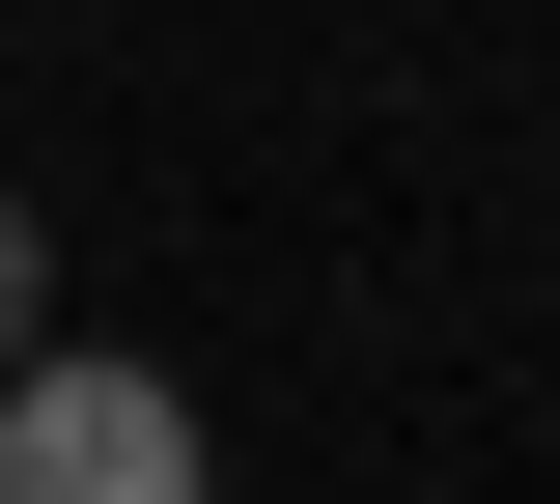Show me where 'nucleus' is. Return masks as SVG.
<instances>
[{"mask_svg":"<svg viewBox=\"0 0 560 504\" xmlns=\"http://www.w3.org/2000/svg\"><path fill=\"white\" fill-rule=\"evenodd\" d=\"M0 504H224V448H197V392H168V364L28 337V364H0Z\"/></svg>","mask_w":560,"mask_h":504,"instance_id":"1","label":"nucleus"},{"mask_svg":"<svg viewBox=\"0 0 560 504\" xmlns=\"http://www.w3.org/2000/svg\"><path fill=\"white\" fill-rule=\"evenodd\" d=\"M28 337H57V224L0 197V364H28Z\"/></svg>","mask_w":560,"mask_h":504,"instance_id":"2","label":"nucleus"}]
</instances>
